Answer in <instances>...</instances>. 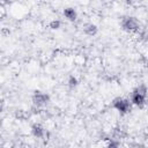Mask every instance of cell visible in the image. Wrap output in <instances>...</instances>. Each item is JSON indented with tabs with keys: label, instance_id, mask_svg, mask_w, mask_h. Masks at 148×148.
<instances>
[{
	"label": "cell",
	"instance_id": "9c48e42d",
	"mask_svg": "<svg viewBox=\"0 0 148 148\" xmlns=\"http://www.w3.org/2000/svg\"><path fill=\"white\" fill-rule=\"evenodd\" d=\"M67 83H68V86H69L71 88H75V87L79 84V81H77V79H76L74 75H71V76L68 77Z\"/></svg>",
	"mask_w": 148,
	"mask_h": 148
},
{
	"label": "cell",
	"instance_id": "7a4b0ae2",
	"mask_svg": "<svg viewBox=\"0 0 148 148\" xmlns=\"http://www.w3.org/2000/svg\"><path fill=\"white\" fill-rule=\"evenodd\" d=\"M112 108L120 114H127L132 111V103L128 98L119 96L112 101Z\"/></svg>",
	"mask_w": 148,
	"mask_h": 148
},
{
	"label": "cell",
	"instance_id": "30bf717a",
	"mask_svg": "<svg viewBox=\"0 0 148 148\" xmlns=\"http://www.w3.org/2000/svg\"><path fill=\"white\" fill-rule=\"evenodd\" d=\"M104 148H119V143L117 141H114V140H110Z\"/></svg>",
	"mask_w": 148,
	"mask_h": 148
},
{
	"label": "cell",
	"instance_id": "277c9868",
	"mask_svg": "<svg viewBox=\"0 0 148 148\" xmlns=\"http://www.w3.org/2000/svg\"><path fill=\"white\" fill-rule=\"evenodd\" d=\"M50 102V96L44 92V91H40V90H36L34 91L32 94V103L34 105L38 106V108H43V106H46Z\"/></svg>",
	"mask_w": 148,
	"mask_h": 148
},
{
	"label": "cell",
	"instance_id": "3957f363",
	"mask_svg": "<svg viewBox=\"0 0 148 148\" xmlns=\"http://www.w3.org/2000/svg\"><path fill=\"white\" fill-rule=\"evenodd\" d=\"M120 25H121V29L124 31L133 32V31H136L139 29L140 23H139V21L134 16H125V17L121 18Z\"/></svg>",
	"mask_w": 148,
	"mask_h": 148
},
{
	"label": "cell",
	"instance_id": "6da1fadb",
	"mask_svg": "<svg viewBox=\"0 0 148 148\" xmlns=\"http://www.w3.org/2000/svg\"><path fill=\"white\" fill-rule=\"evenodd\" d=\"M147 95H148V88L145 84H140L135 89H133L130 101H131L132 105L141 109L147 103Z\"/></svg>",
	"mask_w": 148,
	"mask_h": 148
},
{
	"label": "cell",
	"instance_id": "52a82bcc",
	"mask_svg": "<svg viewBox=\"0 0 148 148\" xmlns=\"http://www.w3.org/2000/svg\"><path fill=\"white\" fill-rule=\"evenodd\" d=\"M31 134L37 139H42L45 135V130L40 124H34L31 126Z\"/></svg>",
	"mask_w": 148,
	"mask_h": 148
},
{
	"label": "cell",
	"instance_id": "5b68a950",
	"mask_svg": "<svg viewBox=\"0 0 148 148\" xmlns=\"http://www.w3.org/2000/svg\"><path fill=\"white\" fill-rule=\"evenodd\" d=\"M62 14H64L65 18L67 21H69V22H75L77 20V12L73 7H66L62 10Z\"/></svg>",
	"mask_w": 148,
	"mask_h": 148
},
{
	"label": "cell",
	"instance_id": "8992f818",
	"mask_svg": "<svg viewBox=\"0 0 148 148\" xmlns=\"http://www.w3.org/2000/svg\"><path fill=\"white\" fill-rule=\"evenodd\" d=\"M83 32H84L87 36L92 37V36L97 35V32H98V28H97V25H96L95 23H92V22H88V23H84V24H83Z\"/></svg>",
	"mask_w": 148,
	"mask_h": 148
},
{
	"label": "cell",
	"instance_id": "ba28073f",
	"mask_svg": "<svg viewBox=\"0 0 148 148\" xmlns=\"http://www.w3.org/2000/svg\"><path fill=\"white\" fill-rule=\"evenodd\" d=\"M60 27H61V22L59 20H52L49 23V28L52 29V30H58Z\"/></svg>",
	"mask_w": 148,
	"mask_h": 148
}]
</instances>
